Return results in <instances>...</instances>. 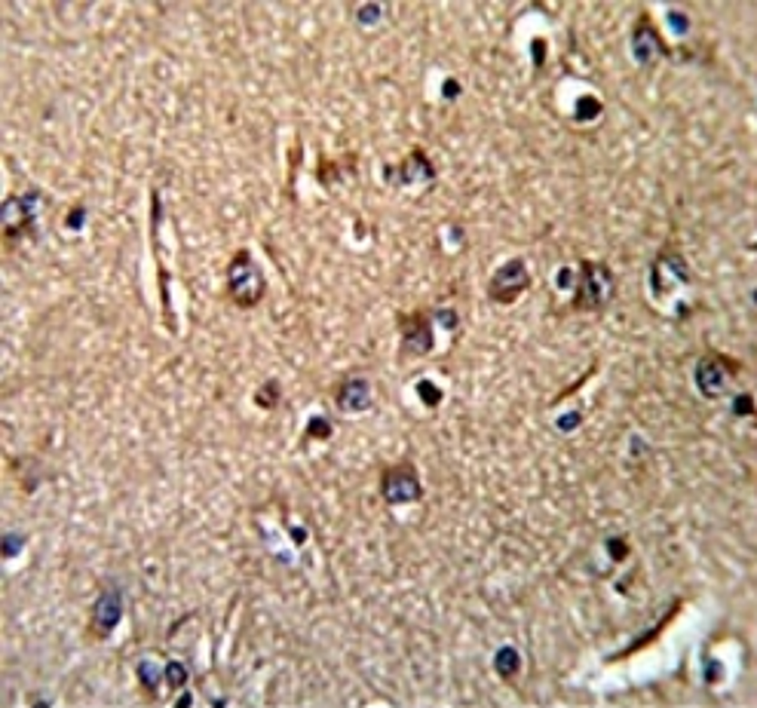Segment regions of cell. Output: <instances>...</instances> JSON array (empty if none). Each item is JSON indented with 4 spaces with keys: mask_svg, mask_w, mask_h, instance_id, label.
<instances>
[{
    "mask_svg": "<svg viewBox=\"0 0 757 708\" xmlns=\"http://www.w3.org/2000/svg\"><path fill=\"white\" fill-rule=\"evenodd\" d=\"M307 438L328 442V438H331V420H328V417H310L307 420Z\"/></svg>",
    "mask_w": 757,
    "mask_h": 708,
    "instance_id": "e0dca14e",
    "label": "cell"
},
{
    "mask_svg": "<svg viewBox=\"0 0 757 708\" xmlns=\"http://www.w3.org/2000/svg\"><path fill=\"white\" fill-rule=\"evenodd\" d=\"M531 289V273H527V264L521 258H509L506 264H500L494 270L491 282H487V298L494 303H515L521 294Z\"/></svg>",
    "mask_w": 757,
    "mask_h": 708,
    "instance_id": "8992f818",
    "label": "cell"
},
{
    "mask_svg": "<svg viewBox=\"0 0 757 708\" xmlns=\"http://www.w3.org/2000/svg\"><path fill=\"white\" fill-rule=\"evenodd\" d=\"M0 546H4V555H6V558H15V555L22 552V546H25V534H15V530H6L4 539H0Z\"/></svg>",
    "mask_w": 757,
    "mask_h": 708,
    "instance_id": "ac0fdd59",
    "label": "cell"
},
{
    "mask_svg": "<svg viewBox=\"0 0 757 708\" xmlns=\"http://www.w3.org/2000/svg\"><path fill=\"white\" fill-rule=\"evenodd\" d=\"M163 681H166V687H169V690H181L190 681L187 665H184V662H169L163 669Z\"/></svg>",
    "mask_w": 757,
    "mask_h": 708,
    "instance_id": "2e32d148",
    "label": "cell"
},
{
    "mask_svg": "<svg viewBox=\"0 0 757 708\" xmlns=\"http://www.w3.org/2000/svg\"><path fill=\"white\" fill-rule=\"evenodd\" d=\"M282 399V386L279 381H267V383H261L258 386V393H255V405L258 408H276Z\"/></svg>",
    "mask_w": 757,
    "mask_h": 708,
    "instance_id": "9a60e30c",
    "label": "cell"
},
{
    "mask_svg": "<svg viewBox=\"0 0 757 708\" xmlns=\"http://www.w3.org/2000/svg\"><path fill=\"white\" fill-rule=\"evenodd\" d=\"M669 55V46H666V40H662V34L659 28L650 22V15H641L635 25V31H632V58L638 65H644V67H650L656 65L659 58H666Z\"/></svg>",
    "mask_w": 757,
    "mask_h": 708,
    "instance_id": "9c48e42d",
    "label": "cell"
},
{
    "mask_svg": "<svg viewBox=\"0 0 757 708\" xmlns=\"http://www.w3.org/2000/svg\"><path fill=\"white\" fill-rule=\"evenodd\" d=\"M383 178L396 188H408V184H433L435 181V169L430 163V157L423 150H411V154L402 159V166H386Z\"/></svg>",
    "mask_w": 757,
    "mask_h": 708,
    "instance_id": "30bf717a",
    "label": "cell"
},
{
    "mask_svg": "<svg viewBox=\"0 0 757 708\" xmlns=\"http://www.w3.org/2000/svg\"><path fill=\"white\" fill-rule=\"evenodd\" d=\"M435 319L448 328H457V313H454V310H435Z\"/></svg>",
    "mask_w": 757,
    "mask_h": 708,
    "instance_id": "4316f807",
    "label": "cell"
},
{
    "mask_svg": "<svg viewBox=\"0 0 757 708\" xmlns=\"http://www.w3.org/2000/svg\"><path fill=\"white\" fill-rule=\"evenodd\" d=\"M83 218H86V209L77 206V209H74V212H68V218H65V224H68L71 230H80V227H83Z\"/></svg>",
    "mask_w": 757,
    "mask_h": 708,
    "instance_id": "484cf974",
    "label": "cell"
},
{
    "mask_svg": "<svg viewBox=\"0 0 757 708\" xmlns=\"http://www.w3.org/2000/svg\"><path fill=\"white\" fill-rule=\"evenodd\" d=\"M138 681H141V687H145L150 696H157V687H159V681H163V671L157 669L154 660H141L138 662Z\"/></svg>",
    "mask_w": 757,
    "mask_h": 708,
    "instance_id": "5bb4252c",
    "label": "cell"
},
{
    "mask_svg": "<svg viewBox=\"0 0 757 708\" xmlns=\"http://www.w3.org/2000/svg\"><path fill=\"white\" fill-rule=\"evenodd\" d=\"M40 202H44V193L37 188L19 193V197H6L4 209H0V224H4V236L6 242L15 240H37V215H40Z\"/></svg>",
    "mask_w": 757,
    "mask_h": 708,
    "instance_id": "3957f363",
    "label": "cell"
},
{
    "mask_svg": "<svg viewBox=\"0 0 757 708\" xmlns=\"http://www.w3.org/2000/svg\"><path fill=\"white\" fill-rule=\"evenodd\" d=\"M690 280H693L690 264L684 261V255H678V251H671V249L659 251L656 261L650 264V291L656 301L669 298V294L680 289V285H690Z\"/></svg>",
    "mask_w": 757,
    "mask_h": 708,
    "instance_id": "5b68a950",
    "label": "cell"
},
{
    "mask_svg": "<svg viewBox=\"0 0 757 708\" xmlns=\"http://www.w3.org/2000/svg\"><path fill=\"white\" fill-rule=\"evenodd\" d=\"M417 395L423 399V405H430V408H435V405L442 402V390L433 381H420L417 383Z\"/></svg>",
    "mask_w": 757,
    "mask_h": 708,
    "instance_id": "d6986e66",
    "label": "cell"
},
{
    "mask_svg": "<svg viewBox=\"0 0 757 708\" xmlns=\"http://www.w3.org/2000/svg\"><path fill=\"white\" fill-rule=\"evenodd\" d=\"M579 424H583V411H570V414H561V417H558V424H555V426H558L561 433H574V429H577Z\"/></svg>",
    "mask_w": 757,
    "mask_h": 708,
    "instance_id": "7402d4cb",
    "label": "cell"
},
{
    "mask_svg": "<svg viewBox=\"0 0 757 708\" xmlns=\"http://www.w3.org/2000/svg\"><path fill=\"white\" fill-rule=\"evenodd\" d=\"M617 294V280H613V270L601 261H583L574 276V301L570 307L577 313H598Z\"/></svg>",
    "mask_w": 757,
    "mask_h": 708,
    "instance_id": "6da1fadb",
    "label": "cell"
},
{
    "mask_svg": "<svg viewBox=\"0 0 757 708\" xmlns=\"http://www.w3.org/2000/svg\"><path fill=\"white\" fill-rule=\"evenodd\" d=\"M607 552H610V558H613V561H622V558H626V555H628L626 539H619V537L607 539Z\"/></svg>",
    "mask_w": 757,
    "mask_h": 708,
    "instance_id": "603a6c76",
    "label": "cell"
},
{
    "mask_svg": "<svg viewBox=\"0 0 757 708\" xmlns=\"http://www.w3.org/2000/svg\"><path fill=\"white\" fill-rule=\"evenodd\" d=\"M341 414H362V411L371 408V381L368 377H347L338 393H334Z\"/></svg>",
    "mask_w": 757,
    "mask_h": 708,
    "instance_id": "7c38bea8",
    "label": "cell"
},
{
    "mask_svg": "<svg viewBox=\"0 0 757 708\" xmlns=\"http://www.w3.org/2000/svg\"><path fill=\"white\" fill-rule=\"evenodd\" d=\"M598 111H601V101L598 98H579L577 101V120H592V117H598Z\"/></svg>",
    "mask_w": 757,
    "mask_h": 708,
    "instance_id": "ffe728a7",
    "label": "cell"
},
{
    "mask_svg": "<svg viewBox=\"0 0 757 708\" xmlns=\"http://www.w3.org/2000/svg\"><path fill=\"white\" fill-rule=\"evenodd\" d=\"M555 285H558V289H574V270H558V276H555Z\"/></svg>",
    "mask_w": 757,
    "mask_h": 708,
    "instance_id": "83f0119b",
    "label": "cell"
},
{
    "mask_svg": "<svg viewBox=\"0 0 757 708\" xmlns=\"http://www.w3.org/2000/svg\"><path fill=\"white\" fill-rule=\"evenodd\" d=\"M736 374H739V362L723 356V353H705L693 368V383L705 399H720V395L730 393Z\"/></svg>",
    "mask_w": 757,
    "mask_h": 708,
    "instance_id": "277c9868",
    "label": "cell"
},
{
    "mask_svg": "<svg viewBox=\"0 0 757 708\" xmlns=\"http://www.w3.org/2000/svg\"><path fill=\"white\" fill-rule=\"evenodd\" d=\"M733 414H736V417L754 414V399H751V393H739V395H736V399H733Z\"/></svg>",
    "mask_w": 757,
    "mask_h": 708,
    "instance_id": "44dd1931",
    "label": "cell"
},
{
    "mask_svg": "<svg viewBox=\"0 0 757 708\" xmlns=\"http://www.w3.org/2000/svg\"><path fill=\"white\" fill-rule=\"evenodd\" d=\"M669 22H671V28H675V34H680V37L690 31V19L687 15H680L678 10H669Z\"/></svg>",
    "mask_w": 757,
    "mask_h": 708,
    "instance_id": "d4e9b609",
    "label": "cell"
},
{
    "mask_svg": "<svg viewBox=\"0 0 757 708\" xmlns=\"http://www.w3.org/2000/svg\"><path fill=\"white\" fill-rule=\"evenodd\" d=\"M381 497L390 506H408L417 503L423 497V485H420V476L411 463H399V466L383 469L381 476Z\"/></svg>",
    "mask_w": 757,
    "mask_h": 708,
    "instance_id": "ba28073f",
    "label": "cell"
},
{
    "mask_svg": "<svg viewBox=\"0 0 757 708\" xmlns=\"http://www.w3.org/2000/svg\"><path fill=\"white\" fill-rule=\"evenodd\" d=\"M442 92H445V98H457L460 96V83L454 80V77H448V80H445V89Z\"/></svg>",
    "mask_w": 757,
    "mask_h": 708,
    "instance_id": "f1b7e54d",
    "label": "cell"
},
{
    "mask_svg": "<svg viewBox=\"0 0 757 708\" xmlns=\"http://www.w3.org/2000/svg\"><path fill=\"white\" fill-rule=\"evenodd\" d=\"M377 19H381V6L377 4H368L359 10V25H374Z\"/></svg>",
    "mask_w": 757,
    "mask_h": 708,
    "instance_id": "cb8c5ba5",
    "label": "cell"
},
{
    "mask_svg": "<svg viewBox=\"0 0 757 708\" xmlns=\"http://www.w3.org/2000/svg\"><path fill=\"white\" fill-rule=\"evenodd\" d=\"M227 294H230V301L242 310H251L264 301V294H267L264 270L258 267V261L249 249L233 251L230 264H227Z\"/></svg>",
    "mask_w": 757,
    "mask_h": 708,
    "instance_id": "7a4b0ae2",
    "label": "cell"
},
{
    "mask_svg": "<svg viewBox=\"0 0 757 708\" xmlns=\"http://www.w3.org/2000/svg\"><path fill=\"white\" fill-rule=\"evenodd\" d=\"M494 671H497L503 681H512L521 671V653L515 650V647H509V644L500 647V650L494 653Z\"/></svg>",
    "mask_w": 757,
    "mask_h": 708,
    "instance_id": "4fadbf2b",
    "label": "cell"
},
{
    "mask_svg": "<svg viewBox=\"0 0 757 708\" xmlns=\"http://www.w3.org/2000/svg\"><path fill=\"white\" fill-rule=\"evenodd\" d=\"M399 353L402 356H430L435 347L433 334V319L426 310H414V313H399Z\"/></svg>",
    "mask_w": 757,
    "mask_h": 708,
    "instance_id": "52a82bcc",
    "label": "cell"
},
{
    "mask_svg": "<svg viewBox=\"0 0 757 708\" xmlns=\"http://www.w3.org/2000/svg\"><path fill=\"white\" fill-rule=\"evenodd\" d=\"M120 620H123V592L117 586H105L102 595L96 598V607H92V631L98 638H107L120 626Z\"/></svg>",
    "mask_w": 757,
    "mask_h": 708,
    "instance_id": "8fae6325",
    "label": "cell"
}]
</instances>
